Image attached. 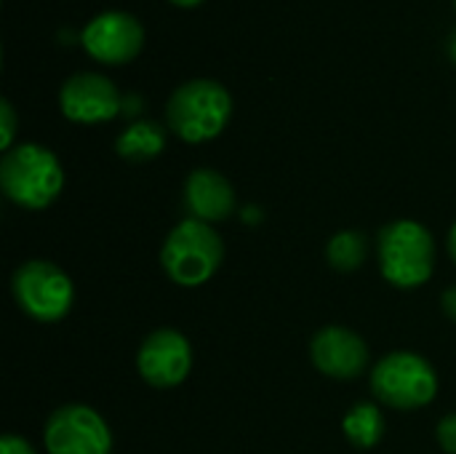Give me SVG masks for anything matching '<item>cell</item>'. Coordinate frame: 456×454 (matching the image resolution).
<instances>
[{
  "label": "cell",
  "instance_id": "6da1fadb",
  "mask_svg": "<svg viewBox=\"0 0 456 454\" xmlns=\"http://www.w3.org/2000/svg\"><path fill=\"white\" fill-rule=\"evenodd\" d=\"M0 187L13 206L43 211L64 190V166L53 150L37 142H19L0 158Z\"/></svg>",
  "mask_w": 456,
  "mask_h": 454
},
{
  "label": "cell",
  "instance_id": "7a4b0ae2",
  "mask_svg": "<svg viewBox=\"0 0 456 454\" xmlns=\"http://www.w3.org/2000/svg\"><path fill=\"white\" fill-rule=\"evenodd\" d=\"M232 118L230 91L211 78H192L166 102V126L187 144L216 139Z\"/></svg>",
  "mask_w": 456,
  "mask_h": 454
},
{
  "label": "cell",
  "instance_id": "3957f363",
  "mask_svg": "<svg viewBox=\"0 0 456 454\" xmlns=\"http://www.w3.org/2000/svg\"><path fill=\"white\" fill-rule=\"evenodd\" d=\"M379 273L395 289H419L436 270V238L417 219H393L377 235Z\"/></svg>",
  "mask_w": 456,
  "mask_h": 454
},
{
  "label": "cell",
  "instance_id": "277c9868",
  "mask_svg": "<svg viewBox=\"0 0 456 454\" xmlns=\"http://www.w3.org/2000/svg\"><path fill=\"white\" fill-rule=\"evenodd\" d=\"M224 262V241L214 225L184 217L176 222L163 246L160 265L168 281L184 289H198L214 278V273Z\"/></svg>",
  "mask_w": 456,
  "mask_h": 454
},
{
  "label": "cell",
  "instance_id": "5b68a950",
  "mask_svg": "<svg viewBox=\"0 0 456 454\" xmlns=\"http://www.w3.org/2000/svg\"><path fill=\"white\" fill-rule=\"evenodd\" d=\"M369 385L379 407L417 412L438 396V372L414 351H393L371 367Z\"/></svg>",
  "mask_w": 456,
  "mask_h": 454
},
{
  "label": "cell",
  "instance_id": "8992f818",
  "mask_svg": "<svg viewBox=\"0 0 456 454\" xmlns=\"http://www.w3.org/2000/svg\"><path fill=\"white\" fill-rule=\"evenodd\" d=\"M11 294L24 316L37 324H59L75 305V284L51 260H27L11 276Z\"/></svg>",
  "mask_w": 456,
  "mask_h": 454
},
{
  "label": "cell",
  "instance_id": "52a82bcc",
  "mask_svg": "<svg viewBox=\"0 0 456 454\" xmlns=\"http://www.w3.org/2000/svg\"><path fill=\"white\" fill-rule=\"evenodd\" d=\"M48 454H112V431L88 404H64L53 409L43 428Z\"/></svg>",
  "mask_w": 456,
  "mask_h": 454
},
{
  "label": "cell",
  "instance_id": "ba28073f",
  "mask_svg": "<svg viewBox=\"0 0 456 454\" xmlns=\"http://www.w3.org/2000/svg\"><path fill=\"white\" fill-rule=\"evenodd\" d=\"M192 345L179 329H155L150 332L136 353L139 377L155 391L179 388L192 372Z\"/></svg>",
  "mask_w": 456,
  "mask_h": 454
},
{
  "label": "cell",
  "instance_id": "9c48e42d",
  "mask_svg": "<svg viewBox=\"0 0 456 454\" xmlns=\"http://www.w3.org/2000/svg\"><path fill=\"white\" fill-rule=\"evenodd\" d=\"M80 43L99 64L120 67L139 56L144 45V27L128 11H102L83 27Z\"/></svg>",
  "mask_w": 456,
  "mask_h": 454
},
{
  "label": "cell",
  "instance_id": "30bf717a",
  "mask_svg": "<svg viewBox=\"0 0 456 454\" xmlns=\"http://www.w3.org/2000/svg\"><path fill=\"white\" fill-rule=\"evenodd\" d=\"M59 110L80 126H99L120 115L123 96L118 86L99 72H75L59 88Z\"/></svg>",
  "mask_w": 456,
  "mask_h": 454
},
{
  "label": "cell",
  "instance_id": "8fae6325",
  "mask_svg": "<svg viewBox=\"0 0 456 454\" xmlns=\"http://www.w3.org/2000/svg\"><path fill=\"white\" fill-rule=\"evenodd\" d=\"M310 359L321 375L347 383L358 380L369 369V345L358 332L342 324H329L315 332L310 343Z\"/></svg>",
  "mask_w": 456,
  "mask_h": 454
},
{
  "label": "cell",
  "instance_id": "7c38bea8",
  "mask_svg": "<svg viewBox=\"0 0 456 454\" xmlns=\"http://www.w3.org/2000/svg\"><path fill=\"white\" fill-rule=\"evenodd\" d=\"M182 203L190 219L219 225L230 219L238 209L235 185L216 169H195L184 179Z\"/></svg>",
  "mask_w": 456,
  "mask_h": 454
},
{
  "label": "cell",
  "instance_id": "4fadbf2b",
  "mask_svg": "<svg viewBox=\"0 0 456 454\" xmlns=\"http://www.w3.org/2000/svg\"><path fill=\"white\" fill-rule=\"evenodd\" d=\"M166 142H168V131L166 126H160L158 120H134L128 123L118 139H115V153L123 158V161H131V163H144V161H152L158 158L163 150H166Z\"/></svg>",
  "mask_w": 456,
  "mask_h": 454
},
{
  "label": "cell",
  "instance_id": "5bb4252c",
  "mask_svg": "<svg viewBox=\"0 0 456 454\" xmlns=\"http://www.w3.org/2000/svg\"><path fill=\"white\" fill-rule=\"evenodd\" d=\"M387 420L377 401H358L342 417V433L355 450H374L385 439Z\"/></svg>",
  "mask_w": 456,
  "mask_h": 454
},
{
  "label": "cell",
  "instance_id": "9a60e30c",
  "mask_svg": "<svg viewBox=\"0 0 456 454\" xmlns=\"http://www.w3.org/2000/svg\"><path fill=\"white\" fill-rule=\"evenodd\" d=\"M369 244L361 230H339L326 244V260L337 273H353L366 262Z\"/></svg>",
  "mask_w": 456,
  "mask_h": 454
},
{
  "label": "cell",
  "instance_id": "2e32d148",
  "mask_svg": "<svg viewBox=\"0 0 456 454\" xmlns=\"http://www.w3.org/2000/svg\"><path fill=\"white\" fill-rule=\"evenodd\" d=\"M16 139V110L8 99L0 102V147L3 153H8L13 147Z\"/></svg>",
  "mask_w": 456,
  "mask_h": 454
},
{
  "label": "cell",
  "instance_id": "e0dca14e",
  "mask_svg": "<svg viewBox=\"0 0 456 454\" xmlns=\"http://www.w3.org/2000/svg\"><path fill=\"white\" fill-rule=\"evenodd\" d=\"M436 439L444 452L456 454V412H449L441 417V423L436 428Z\"/></svg>",
  "mask_w": 456,
  "mask_h": 454
},
{
  "label": "cell",
  "instance_id": "ac0fdd59",
  "mask_svg": "<svg viewBox=\"0 0 456 454\" xmlns=\"http://www.w3.org/2000/svg\"><path fill=\"white\" fill-rule=\"evenodd\" d=\"M0 454H37V450L19 433H3L0 436Z\"/></svg>",
  "mask_w": 456,
  "mask_h": 454
},
{
  "label": "cell",
  "instance_id": "d6986e66",
  "mask_svg": "<svg viewBox=\"0 0 456 454\" xmlns=\"http://www.w3.org/2000/svg\"><path fill=\"white\" fill-rule=\"evenodd\" d=\"M441 308H444V313L456 321V286H449L444 294H441Z\"/></svg>",
  "mask_w": 456,
  "mask_h": 454
},
{
  "label": "cell",
  "instance_id": "ffe728a7",
  "mask_svg": "<svg viewBox=\"0 0 456 454\" xmlns=\"http://www.w3.org/2000/svg\"><path fill=\"white\" fill-rule=\"evenodd\" d=\"M446 246H449V254H452V260H454V262H456V222H454V225H452V230H449Z\"/></svg>",
  "mask_w": 456,
  "mask_h": 454
},
{
  "label": "cell",
  "instance_id": "44dd1931",
  "mask_svg": "<svg viewBox=\"0 0 456 454\" xmlns=\"http://www.w3.org/2000/svg\"><path fill=\"white\" fill-rule=\"evenodd\" d=\"M168 3H174V5H179V8H195V5H200L203 0H168Z\"/></svg>",
  "mask_w": 456,
  "mask_h": 454
},
{
  "label": "cell",
  "instance_id": "7402d4cb",
  "mask_svg": "<svg viewBox=\"0 0 456 454\" xmlns=\"http://www.w3.org/2000/svg\"><path fill=\"white\" fill-rule=\"evenodd\" d=\"M449 54H452V59L456 62V32H454V37L449 40Z\"/></svg>",
  "mask_w": 456,
  "mask_h": 454
},
{
  "label": "cell",
  "instance_id": "603a6c76",
  "mask_svg": "<svg viewBox=\"0 0 456 454\" xmlns=\"http://www.w3.org/2000/svg\"><path fill=\"white\" fill-rule=\"evenodd\" d=\"M454 8H456V0H454Z\"/></svg>",
  "mask_w": 456,
  "mask_h": 454
}]
</instances>
